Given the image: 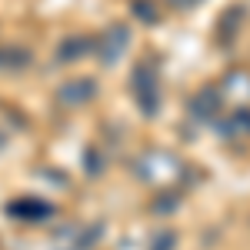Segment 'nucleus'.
<instances>
[{
	"label": "nucleus",
	"instance_id": "nucleus-1",
	"mask_svg": "<svg viewBox=\"0 0 250 250\" xmlns=\"http://www.w3.org/2000/svg\"><path fill=\"white\" fill-rule=\"evenodd\" d=\"M173 3H177V7H193L197 0H173Z\"/></svg>",
	"mask_w": 250,
	"mask_h": 250
}]
</instances>
